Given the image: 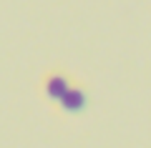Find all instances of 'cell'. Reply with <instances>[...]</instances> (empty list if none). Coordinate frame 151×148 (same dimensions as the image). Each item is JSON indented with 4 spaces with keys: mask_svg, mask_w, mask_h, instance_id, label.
Returning <instances> with one entry per match:
<instances>
[{
    "mask_svg": "<svg viewBox=\"0 0 151 148\" xmlns=\"http://www.w3.org/2000/svg\"><path fill=\"white\" fill-rule=\"evenodd\" d=\"M43 85H45V98L58 103L60 98L68 93V88H70V78H68L65 73H60V70H53V73L45 75Z\"/></svg>",
    "mask_w": 151,
    "mask_h": 148,
    "instance_id": "obj_1",
    "label": "cell"
},
{
    "mask_svg": "<svg viewBox=\"0 0 151 148\" xmlns=\"http://www.w3.org/2000/svg\"><path fill=\"white\" fill-rule=\"evenodd\" d=\"M58 103L63 106V111H68V113H78V111H83V108H86L88 95H86V90H83L81 85H70L68 93H65Z\"/></svg>",
    "mask_w": 151,
    "mask_h": 148,
    "instance_id": "obj_2",
    "label": "cell"
}]
</instances>
